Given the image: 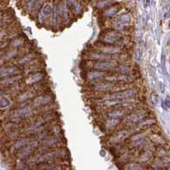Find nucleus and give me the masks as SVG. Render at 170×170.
I'll return each mask as SVG.
<instances>
[{
    "label": "nucleus",
    "instance_id": "f257e3e1",
    "mask_svg": "<svg viewBox=\"0 0 170 170\" xmlns=\"http://www.w3.org/2000/svg\"><path fill=\"white\" fill-rule=\"evenodd\" d=\"M65 156V152L62 150H54L51 151H45L44 153L38 154L34 157L28 158L26 161V165H35V164H43L44 163H49L56 159L62 158Z\"/></svg>",
    "mask_w": 170,
    "mask_h": 170
},
{
    "label": "nucleus",
    "instance_id": "f03ea898",
    "mask_svg": "<svg viewBox=\"0 0 170 170\" xmlns=\"http://www.w3.org/2000/svg\"><path fill=\"white\" fill-rule=\"evenodd\" d=\"M138 93V90L134 88L130 89H125L123 91L115 92L113 93H110L109 95H106L107 99H113V100H126L133 98Z\"/></svg>",
    "mask_w": 170,
    "mask_h": 170
},
{
    "label": "nucleus",
    "instance_id": "7ed1b4c3",
    "mask_svg": "<svg viewBox=\"0 0 170 170\" xmlns=\"http://www.w3.org/2000/svg\"><path fill=\"white\" fill-rule=\"evenodd\" d=\"M39 145V143L37 140L29 142L27 145H25L24 147L20 149V151L17 154L18 158L23 159V158H26V157H29L30 155H32L37 150Z\"/></svg>",
    "mask_w": 170,
    "mask_h": 170
},
{
    "label": "nucleus",
    "instance_id": "20e7f679",
    "mask_svg": "<svg viewBox=\"0 0 170 170\" xmlns=\"http://www.w3.org/2000/svg\"><path fill=\"white\" fill-rule=\"evenodd\" d=\"M117 66H118L117 62L113 61H98L93 65V68L95 69L102 71V70H110V69L116 68Z\"/></svg>",
    "mask_w": 170,
    "mask_h": 170
},
{
    "label": "nucleus",
    "instance_id": "39448f33",
    "mask_svg": "<svg viewBox=\"0 0 170 170\" xmlns=\"http://www.w3.org/2000/svg\"><path fill=\"white\" fill-rule=\"evenodd\" d=\"M121 38V34L117 31H109L104 37V42L108 45H114L117 43Z\"/></svg>",
    "mask_w": 170,
    "mask_h": 170
},
{
    "label": "nucleus",
    "instance_id": "423d86ee",
    "mask_svg": "<svg viewBox=\"0 0 170 170\" xmlns=\"http://www.w3.org/2000/svg\"><path fill=\"white\" fill-rule=\"evenodd\" d=\"M145 116V111H136L132 113L126 119V124L127 125H134L141 120H143L144 117Z\"/></svg>",
    "mask_w": 170,
    "mask_h": 170
},
{
    "label": "nucleus",
    "instance_id": "0eeeda50",
    "mask_svg": "<svg viewBox=\"0 0 170 170\" xmlns=\"http://www.w3.org/2000/svg\"><path fill=\"white\" fill-rule=\"evenodd\" d=\"M52 102V96L49 94H44L39 97H37L33 101V107H39L43 105L49 104Z\"/></svg>",
    "mask_w": 170,
    "mask_h": 170
},
{
    "label": "nucleus",
    "instance_id": "6e6552de",
    "mask_svg": "<svg viewBox=\"0 0 170 170\" xmlns=\"http://www.w3.org/2000/svg\"><path fill=\"white\" fill-rule=\"evenodd\" d=\"M114 85L112 82H98L95 83L92 86V89L94 91H98V92H106V91H111L114 90Z\"/></svg>",
    "mask_w": 170,
    "mask_h": 170
},
{
    "label": "nucleus",
    "instance_id": "1a4fd4ad",
    "mask_svg": "<svg viewBox=\"0 0 170 170\" xmlns=\"http://www.w3.org/2000/svg\"><path fill=\"white\" fill-rule=\"evenodd\" d=\"M145 139H146V137L144 133H137L131 138L130 143L133 147H139L144 144Z\"/></svg>",
    "mask_w": 170,
    "mask_h": 170
},
{
    "label": "nucleus",
    "instance_id": "9d476101",
    "mask_svg": "<svg viewBox=\"0 0 170 170\" xmlns=\"http://www.w3.org/2000/svg\"><path fill=\"white\" fill-rule=\"evenodd\" d=\"M129 136H130V132L128 130H120V131H118L115 133V135L112 139V141L114 143L122 142L125 139H126Z\"/></svg>",
    "mask_w": 170,
    "mask_h": 170
},
{
    "label": "nucleus",
    "instance_id": "9b49d317",
    "mask_svg": "<svg viewBox=\"0 0 170 170\" xmlns=\"http://www.w3.org/2000/svg\"><path fill=\"white\" fill-rule=\"evenodd\" d=\"M36 94H37L36 89H35V88H31V89H29L28 91H27V92H25L24 93H22V94L19 97L18 101H19V102H24V101H26V100H27V99H30V98L35 97Z\"/></svg>",
    "mask_w": 170,
    "mask_h": 170
},
{
    "label": "nucleus",
    "instance_id": "f8f14e48",
    "mask_svg": "<svg viewBox=\"0 0 170 170\" xmlns=\"http://www.w3.org/2000/svg\"><path fill=\"white\" fill-rule=\"evenodd\" d=\"M60 140L56 138V137H52V138H48V139H46L42 143H41V145L43 147V149H49V148H52V146L56 145L57 143L59 142Z\"/></svg>",
    "mask_w": 170,
    "mask_h": 170
},
{
    "label": "nucleus",
    "instance_id": "ddd939ff",
    "mask_svg": "<svg viewBox=\"0 0 170 170\" xmlns=\"http://www.w3.org/2000/svg\"><path fill=\"white\" fill-rule=\"evenodd\" d=\"M43 78H44L43 73H34L27 78V83L29 85H33V84H35V83L40 81Z\"/></svg>",
    "mask_w": 170,
    "mask_h": 170
},
{
    "label": "nucleus",
    "instance_id": "4468645a",
    "mask_svg": "<svg viewBox=\"0 0 170 170\" xmlns=\"http://www.w3.org/2000/svg\"><path fill=\"white\" fill-rule=\"evenodd\" d=\"M89 58L94 59V60H98V61H105L109 60L111 58V56L109 54H105L103 52H92L89 54Z\"/></svg>",
    "mask_w": 170,
    "mask_h": 170
},
{
    "label": "nucleus",
    "instance_id": "2eb2a0df",
    "mask_svg": "<svg viewBox=\"0 0 170 170\" xmlns=\"http://www.w3.org/2000/svg\"><path fill=\"white\" fill-rule=\"evenodd\" d=\"M132 16L129 13H123L117 17V22L120 25H127L131 22Z\"/></svg>",
    "mask_w": 170,
    "mask_h": 170
},
{
    "label": "nucleus",
    "instance_id": "dca6fc26",
    "mask_svg": "<svg viewBox=\"0 0 170 170\" xmlns=\"http://www.w3.org/2000/svg\"><path fill=\"white\" fill-rule=\"evenodd\" d=\"M156 122L157 121H156V120L154 118H148V119L143 120H141L139 123V128H140V129L149 128V127L152 126L153 125H155Z\"/></svg>",
    "mask_w": 170,
    "mask_h": 170
},
{
    "label": "nucleus",
    "instance_id": "f3484780",
    "mask_svg": "<svg viewBox=\"0 0 170 170\" xmlns=\"http://www.w3.org/2000/svg\"><path fill=\"white\" fill-rule=\"evenodd\" d=\"M105 75V73L103 71H99V70H95V71H91L88 73L87 74V78L91 80H98L101 78H104Z\"/></svg>",
    "mask_w": 170,
    "mask_h": 170
},
{
    "label": "nucleus",
    "instance_id": "a211bd4d",
    "mask_svg": "<svg viewBox=\"0 0 170 170\" xmlns=\"http://www.w3.org/2000/svg\"><path fill=\"white\" fill-rule=\"evenodd\" d=\"M153 153H154V151H153L152 150H151V149L145 150V151L140 155L139 161L140 163H146V162H148V161L152 157Z\"/></svg>",
    "mask_w": 170,
    "mask_h": 170
},
{
    "label": "nucleus",
    "instance_id": "6ab92c4d",
    "mask_svg": "<svg viewBox=\"0 0 170 170\" xmlns=\"http://www.w3.org/2000/svg\"><path fill=\"white\" fill-rule=\"evenodd\" d=\"M120 52V49L115 46H103L101 47V52L105 53V54H115Z\"/></svg>",
    "mask_w": 170,
    "mask_h": 170
},
{
    "label": "nucleus",
    "instance_id": "aec40b11",
    "mask_svg": "<svg viewBox=\"0 0 170 170\" xmlns=\"http://www.w3.org/2000/svg\"><path fill=\"white\" fill-rule=\"evenodd\" d=\"M33 105H26V106L22 107L21 109H20L16 112L15 114L18 117H21V116H23V115H27V114H30L33 111Z\"/></svg>",
    "mask_w": 170,
    "mask_h": 170
},
{
    "label": "nucleus",
    "instance_id": "412c9836",
    "mask_svg": "<svg viewBox=\"0 0 170 170\" xmlns=\"http://www.w3.org/2000/svg\"><path fill=\"white\" fill-rule=\"evenodd\" d=\"M125 115V111L122 110H114L108 113V116L112 119H120Z\"/></svg>",
    "mask_w": 170,
    "mask_h": 170
},
{
    "label": "nucleus",
    "instance_id": "4be33fe9",
    "mask_svg": "<svg viewBox=\"0 0 170 170\" xmlns=\"http://www.w3.org/2000/svg\"><path fill=\"white\" fill-rule=\"evenodd\" d=\"M30 142V139H19L18 141H16L13 146V149L15 150H20L21 149L22 147H24L25 145H27L28 143Z\"/></svg>",
    "mask_w": 170,
    "mask_h": 170
},
{
    "label": "nucleus",
    "instance_id": "5701e85b",
    "mask_svg": "<svg viewBox=\"0 0 170 170\" xmlns=\"http://www.w3.org/2000/svg\"><path fill=\"white\" fill-rule=\"evenodd\" d=\"M123 170H143V168L138 163H129L124 166Z\"/></svg>",
    "mask_w": 170,
    "mask_h": 170
},
{
    "label": "nucleus",
    "instance_id": "b1692460",
    "mask_svg": "<svg viewBox=\"0 0 170 170\" xmlns=\"http://www.w3.org/2000/svg\"><path fill=\"white\" fill-rule=\"evenodd\" d=\"M120 123V120L119 119H112L110 118L109 120H106L105 122V126L107 129H113L116 126H118V124Z\"/></svg>",
    "mask_w": 170,
    "mask_h": 170
},
{
    "label": "nucleus",
    "instance_id": "393cba45",
    "mask_svg": "<svg viewBox=\"0 0 170 170\" xmlns=\"http://www.w3.org/2000/svg\"><path fill=\"white\" fill-rule=\"evenodd\" d=\"M119 9H120V8H119L118 6H112V7L107 9L104 11V15L105 16H107V17H111V16H114V15H116V14L118 13Z\"/></svg>",
    "mask_w": 170,
    "mask_h": 170
},
{
    "label": "nucleus",
    "instance_id": "a878e982",
    "mask_svg": "<svg viewBox=\"0 0 170 170\" xmlns=\"http://www.w3.org/2000/svg\"><path fill=\"white\" fill-rule=\"evenodd\" d=\"M16 69H17V68H15V67H10V68H3V69L0 70V75L3 76V77L9 76L10 74L15 73Z\"/></svg>",
    "mask_w": 170,
    "mask_h": 170
},
{
    "label": "nucleus",
    "instance_id": "bb28decb",
    "mask_svg": "<svg viewBox=\"0 0 170 170\" xmlns=\"http://www.w3.org/2000/svg\"><path fill=\"white\" fill-rule=\"evenodd\" d=\"M157 155L158 157H168L169 156V152L167 149L164 148V146H160L157 151Z\"/></svg>",
    "mask_w": 170,
    "mask_h": 170
},
{
    "label": "nucleus",
    "instance_id": "cd10ccee",
    "mask_svg": "<svg viewBox=\"0 0 170 170\" xmlns=\"http://www.w3.org/2000/svg\"><path fill=\"white\" fill-rule=\"evenodd\" d=\"M52 12V7L51 4L49 3H46L43 6L42 8V14L45 15V16H49Z\"/></svg>",
    "mask_w": 170,
    "mask_h": 170
},
{
    "label": "nucleus",
    "instance_id": "c85d7f7f",
    "mask_svg": "<svg viewBox=\"0 0 170 170\" xmlns=\"http://www.w3.org/2000/svg\"><path fill=\"white\" fill-rule=\"evenodd\" d=\"M35 57V56L33 55V54H32V53H30V54H27V56H25V57H23L22 58H21L20 60H19V64H26V63H28V62H30V61L32 60V59H33Z\"/></svg>",
    "mask_w": 170,
    "mask_h": 170
},
{
    "label": "nucleus",
    "instance_id": "c756f323",
    "mask_svg": "<svg viewBox=\"0 0 170 170\" xmlns=\"http://www.w3.org/2000/svg\"><path fill=\"white\" fill-rule=\"evenodd\" d=\"M152 141L156 144V145H164V143H165V140L162 138V137H160V136H158L157 134H156V135H154L153 137H152Z\"/></svg>",
    "mask_w": 170,
    "mask_h": 170
},
{
    "label": "nucleus",
    "instance_id": "7c9ffc66",
    "mask_svg": "<svg viewBox=\"0 0 170 170\" xmlns=\"http://www.w3.org/2000/svg\"><path fill=\"white\" fill-rule=\"evenodd\" d=\"M11 102L9 99L6 98H3L0 99V109H5L7 107H9L10 105Z\"/></svg>",
    "mask_w": 170,
    "mask_h": 170
},
{
    "label": "nucleus",
    "instance_id": "2f4dec72",
    "mask_svg": "<svg viewBox=\"0 0 170 170\" xmlns=\"http://www.w3.org/2000/svg\"><path fill=\"white\" fill-rule=\"evenodd\" d=\"M116 69V71L117 72H119V73H121V74H127V73H129L130 71H131V68H129V67H127V66H120V67H118V68H115Z\"/></svg>",
    "mask_w": 170,
    "mask_h": 170
},
{
    "label": "nucleus",
    "instance_id": "473e14b6",
    "mask_svg": "<svg viewBox=\"0 0 170 170\" xmlns=\"http://www.w3.org/2000/svg\"><path fill=\"white\" fill-rule=\"evenodd\" d=\"M22 44H23V39L22 38H17L12 42V46L14 47H18V46H21Z\"/></svg>",
    "mask_w": 170,
    "mask_h": 170
},
{
    "label": "nucleus",
    "instance_id": "72a5a7b5",
    "mask_svg": "<svg viewBox=\"0 0 170 170\" xmlns=\"http://www.w3.org/2000/svg\"><path fill=\"white\" fill-rule=\"evenodd\" d=\"M158 101H159V97L157 93L153 92L151 94V102L153 104H158Z\"/></svg>",
    "mask_w": 170,
    "mask_h": 170
},
{
    "label": "nucleus",
    "instance_id": "f704fd0d",
    "mask_svg": "<svg viewBox=\"0 0 170 170\" xmlns=\"http://www.w3.org/2000/svg\"><path fill=\"white\" fill-rule=\"evenodd\" d=\"M107 4H108L107 1H104V2H100V3L98 4V6L99 8H104V7L107 6Z\"/></svg>",
    "mask_w": 170,
    "mask_h": 170
},
{
    "label": "nucleus",
    "instance_id": "c9c22d12",
    "mask_svg": "<svg viewBox=\"0 0 170 170\" xmlns=\"http://www.w3.org/2000/svg\"><path fill=\"white\" fill-rule=\"evenodd\" d=\"M150 4V0H145V5L148 6Z\"/></svg>",
    "mask_w": 170,
    "mask_h": 170
},
{
    "label": "nucleus",
    "instance_id": "e433bc0d",
    "mask_svg": "<svg viewBox=\"0 0 170 170\" xmlns=\"http://www.w3.org/2000/svg\"><path fill=\"white\" fill-rule=\"evenodd\" d=\"M167 170H170V165H169V166H168V167H167Z\"/></svg>",
    "mask_w": 170,
    "mask_h": 170
},
{
    "label": "nucleus",
    "instance_id": "4c0bfd02",
    "mask_svg": "<svg viewBox=\"0 0 170 170\" xmlns=\"http://www.w3.org/2000/svg\"><path fill=\"white\" fill-rule=\"evenodd\" d=\"M169 27H170V21H169Z\"/></svg>",
    "mask_w": 170,
    "mask_h": 170
},
{
    "label": "nucleus",
    "instance_id": "58836bf2",
    "mask_svg": "<svg viewBox=\"0 0 170 170\" xmlns=\"http://www.w3.org/2000/svg\"><path fill=\"white\" fill-rule=\"evenodd\" d=\"M151 170H159V169H151Z\"/></svg>",
    "mask_w": 170,
    "mask_h": 170
}]
</instances>
